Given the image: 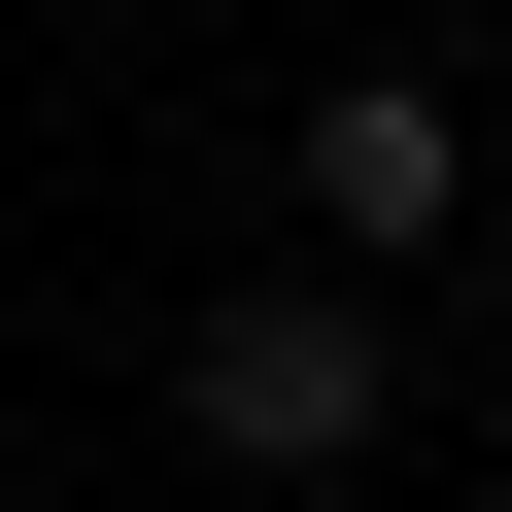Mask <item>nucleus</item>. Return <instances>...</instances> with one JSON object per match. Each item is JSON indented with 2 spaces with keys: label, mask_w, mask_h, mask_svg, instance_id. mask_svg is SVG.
Segmentation results:
<instances>
[{
  "label": "nucleus",
  "mask_w": 512,
  "mask_h": 512,
  "mask_svg": "<svg viewBox=\"0 0 512 512\" xmlns=\"http://www.w3.org/2000/svg\"><path fill=\"white\" fill-rule=\"evenodd\" d=\"M171 410H205V478H342L376 444V274H239L171 342Z\"/></svg>",
  "instance_id": "obj_1"
},
{
  "label": "nucleus",
  "mask_w": 512,
  "mask_h": 512,
  "mask_svg": "<svg viewBox=\"0 0 512 512\" xmlns=\"http://www.w3.org/2000/svg\"><path fill=\"white\" fill-rule=\"evenodd\" d=\"M444 205H478V103H444V69H342V103H308V239H342V274H410Z\"/></svg>",
  "instance_id": "obj_2"
}]
</instances>
